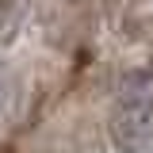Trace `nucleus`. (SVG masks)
Returning a JSON list of instances; mask_svg holds the SVG:
<instances>
[{
  "label": "nucleus",
  "mask_w": 153,
  "mask_h": 153,
  "mask_svg": "<svg viewBox=\"0 0 153 153\" xmlns=\"http://www.w3.org/2000/svg\"><path fill=\"white\" fill-rule=\"evenodd\" d=\"M12 100H16V80H12V69L0 61V119L12 111Z\"/></svg>",
  "instance_id": "f03ea898"
},
{
  "label": "nucleus",
  "mask_w": 153,
  "mask_h": 153,
  "mask_svg": "<svg viewBox=\"0 0 153 153\" xmlns=\"http://www.w3.org/2000/svg\"><path fill=\"white\" fill-rule=\"evenodd\" d=\"M107 126L115 146L126 153H142L153 146V69H134L119 80Z\"/></svg>",
  "instance_id": "f257e3e1"
},
{
  "label": "nucleus",
  "mask_w": 153,
  "mask_h": 153,
  "mask_svg": "<svg viewBox=\"0 0 153 153\" xmlns=\"http://www.w3.org/2000/svg\"><path fill=\"white\" fill-rule=\"evenodd\" d=\"M0 23H4V0H0Z\"/></svg>",
  "instance_id": "7ed1b4c3"
}]
</instances>
